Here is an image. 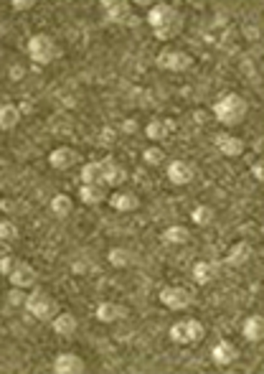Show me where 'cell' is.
I'll list each match as a JSON object with an SVG mask.
<instances>
[{"mask_svg":"<svg viewBox=\"0 0 264 374\" xmlns=\"http://www.w3.org/2000/svg\"><path fill=\"white\" fill-rule=\"evenodd\" d=\"M252 255H254V249H252V244L249 242H236L232 249H229V255H226L224 265L229 267H244L252 260Z\"/></svg>","mask_w":264,"mask_h":374,"instance_id":"cell-21","label":"cell"},{"mask_svg":"<svg viewBox=\"0 0 264 374\" xmlns=\"http://www.w3.org/2000/svg\"><path fill=\"white\" fill-rule=\"evenodd\" d=\"M203 323L198 319H183V321H176L168 331L171 336V341L180 344V346H191V344H198L203 339Z\"/></svg>","mask_w":264,"mask_h":374,"instance_id":"cell-5","label":"cell"},{"mask_svg":"<svg viewBox=\"0 0 264 374\" xmlns=\"http://www.w3.org/2000/svg\"><path fill=\"white\" fill-rule=\"evenodd\" d=\"M122 130H124L127 135L138 133V123H135V120H124V123H122Z\"/></svg>","mask_w":264,"mask_h":374,"instance_id":"cell-35","label":"cell"},{"mask_svg":"<svg viewBox=\"0 0 264 374\" xmlns=\"http://www.w3.org/2000/svg\"><path fill=\"white\" fill-rule=\"evenodd\" d=\"M165 173H168V181H171L173 186H188L196 179V166L191 161H180L178 158V161L168 163Z\"/></svg>","mask_w":264,"mask_h":374,"instance_id":"cell-9","label":"cell"},{"mask_svg":"<svg viewBox=\"0 0 264 374\" xmlns=\"http://www.w3.org/2000/svg\"><path fill=\"white\" fill-rule=\"evenodd\" d=\"M112 204V209L120 211V214H130V211H138L140 209V196L135 194V191H115V194L107 199Z\"/></svg>","mask_w":264,"mask_h":374,"instance_id":"cell-14","label":"cell"},{"mask_svg":"<svg viewBox=\"0 0 264 374\" xmlns=\"http://www.w3.org/2000/svg\"><path fill=\"white\" fill-rule=\"evenodd\" d=\"M23 308L31 313L36 321H41V323H51V319L62 311L59 303H56V298L51 296V293H46V290H41V288H36V290L28 293Z\"/></svg>","mask_w":264,"mask_h":374,"instance_id":"cell-4","label":"cell"},{"mask_svg":"<svg viewBox=\"0 0 264 374\" xmlns=\"http://www.w3.org/2000/svg\"><path fill=\"white\" fill-rule=\"evenodd\" d=\"M79 196H82V204H86V206H100L109 199L107 186H102V184H82Z\"/></svg>","mask_w":264,"mask_h":374,"instance_id":"cell-20","label":"cell"},{"mask_svg":"<svg viewBox=\"0 0 264 374\" xmlns=\"http://www.w3.org/2000/svg\"><path fill=\"white\" fill-rule=\"evenodd\" d=\"M239 359V349H236V344L224 339V341H218L214 349H211V362L216 366H232L234 362Z\"/></svg>","mask_w":264,"mask_h":374,"instance_id":"cell-13","label":"cell"},{"mask_svg":"<svg viewBox=\"0 0 264 374\" xmlns=\"http://www.w3.org/2000/svg\"><path fill=\"white\" fill-rule=\"evenodd\" d=\"M21 237V229H18L16 222H10V219H0V240H6V242H13Z\"/></svg>","mask_w":264,"mask_h":374,"instance_id":"cell-30","label":"cell"},{"mask_svg":"<svg viewBox=\"0 0 264 374\" xmlns=\"http://www.w3.org/2000/svg\"><path fill=\"white\" fill-rule=\"evenodd\" d=\"M86 369V362L79 354H71V351H66V354H59V357L54 359V372L56 374H82Z\"/></svg>","mask_w":264,"mask_h":374,"instance_id":"cell-15","label":"cell"},{"mask_svg":"<svg viewBox=\"0 0 264 374\" xmlns=\"http://www.w3.org/2000/svg\"><path fill=\"white\" fill-rule=\"evenodd\" d=\"M48 209H51V214L59 219H66L74 211V199H71L69 194H56L54 199H51V204H48Z\"/></svg>","mask_w":264,"mask_h":374,"instance_id":"cell-23","label":"cell"},{"mask_svg":"<svg viewBox=\"0 0 264 374\" xmlns=\"http://www.w3.org/2000/svg\"><path fill=\"white\" fill-rule=\"evenodd\" d=\"M82 184H102V163L100 161H89L82 166ZM104 186V184H102Z\"/></svg>","mask_w":264,"mask_h":374,"instance_id":"cell-28","label":"cell"},{"mask_svg":"<svg viewBox=\"0 0 264 374\" xmlns=\"http://www.w3.org/2000/svg\"><path fill=\"white\" fill-rule=\"evenodd\" d=\"M216 148L221 156L226 158H236L244 153V141L241 138H236V135L232 133H218L216 135Z\"/></svg>","mask_w":264,"mask_h":374,"instance_id":"cell-19","label":"cell"},{"mask_svg":"<svg viewBox=\"0 0 264 374\" xmlns=\"http://www.w3.org/2000/svg\"><path fill=\"white\" fill-rule=\"evenodd\" d=\"M51 328H54L56 336H64V339H69V336L77 334L79 321H77V316H74V313L59 311L54 319H51Z\"/></svg>","mask_w":264,"mask_h":374,"instance_id":"cell-17","label":"cell"},{"mask_svg":"<svg viewBox=\"0 0 264 374\" xmlns=\"http://www.w3.org/2000/svg\"><path fill=\"white\" fill-rule=\"evenodd\" d=\"M247 112H249L247 100L236 92L224 94V97L216 100V105H214V115H216L218 123L226 125V127H236V125H241L247 120Z\"/></svg>","mask_w":264,"mask_h":374,"instance_id":"cell-2","label":"cell"},{"mask_svg":"<svg viewBox=\"0 0 264 374\" xmlns=\"http://www.w3.org/2000/svg\"><path fill=\"white\" fill-rule=\"evenodd\" d=\"M214 219H216V211L211 209L209 204H198V206L194 209V222L198 226H209Z\"/></svg>","mask_w":264,"mask_h":374,"instance_id":"cell-29","label":"cell"},{"mask_svg":"<svg viewBox=\"0 0 264 374\" xmlns=\"http://www.w3.org/2000/svg\"><path fill=\"white\" fill-rule=\"evenodd\" d=\"M8 280L13 288H36V283H39V273H36V267L31 262H26V260H18L16 270L8 275Z\"/></svg>","mask_w":264,"mask_h":374,"instance_id":"cell-8","label":"cell"},{"mask_svg":"<svg viewBox=\"0 0 264 374\" xmlns=\"http://www.w3.org/2000/svg\"><path fill=\"white\" fill-rule=\"evenodd\" d=\"M100 163H102V184L104 186H122L124 181H127V171L112 156L102 158Z\"/></svg>","mask_w":264,"mask_h":374,"instance_id":"cell-12","label":"cell"},{"mask_svg":"<svg viewBox=\"0 0 264 374\" xmlns=\"http://www.w3.org/2000/svg\"><path fill=\"white\" fill-rule=\"evenodd\" d=\"M109 265L117 267V270H124V267H130L135 262V255H132L127 247H112L109 249Z\"/></svg>","mask_w":264,"mask_h":374,"instance_id":"cell-25","label":"cell"},{"mask_svg":"<svg viewBox=\"0 0 264 374\" xmlns=\"http://www.w3.org/2000/svg\"><path fill=\"white\" fill-rule=\"evenodd\" d=\"M244 339L252 344H259L264 339V319L259 313H252V316L244 321Z\"/></svg>","mask_w":264,"mask_h":374,"instance_id":"cell-22","label":"cell"},{"mask_svg":"<svg viewBox=\"0 0 264 374\" xmlns=\"http://www.w3.org/2000/svg\"><path fill=\"white\" fill-rule=\"evenodd\" d=\"M100 6L107 24H124L132 16V6L127 0H102Z\"/></svg>","mask_w":264,"mask_h":374,"instance_id":"cell-10","label":"cell"},{"mask_svg":"<svg viewBox=\"0 0 264 374\" xmlns=\"http://www.w3.org/2000/svg\"><path fill=\"white\" fill-rule=\"evenodd\" d=\"M218 273H221V265L211 262V260H198L194 265V270H191V275H194V280L198 285H211L218 278Z\"/></svg>","mask_w":264,"mask_h":374,"instance_id":"cell-16","label":"cell"},{"mask_svg":"<svg viewBox=\"0 0 264 374\" xmlns=\"http://www.w3.org/2000/svg\"><path fill=\"white\" fill-rule=\"evenodd\" d=\"M10 6H13V10L21 13V10H31L33 6H39V3H36V0H13Z\"/></svg>","mask_w":264,"mask_h":374,"instance_id":"cell-34","label":"cell"},{"mask_svg":"<svg viewBox=\"0 0 264 374\" xmlns=\"http://www.w3.org/2000/svg\"><path fill=\"white\" fill-rule=\"evenodd\" d=\"M94 316L102 321V323H115V321H122L127 316V308L122 303H115V301H102L97 305Z\"/></svg>","mask_w":264,"mask_h":374,"instance_id":"cell-18","label":"cell"},{"mask_svg":"<svg viewBox=\"0 0 264 374\" xmlns=\"http://www.w3.org/2000/svg\"><path fill=\"white\" fill-rule=\"evenodd\" d=\"M142 161H145V166H150V168H158V166H163V161H165V150L163 148H148L145 153H142Z\"/></svg>","mask_w":264,"mask_h":374,"instance_id":"cell-31","label":"cell"},{"mask_svg":"<svg viewBox=\"0 0 264 374\" xmlns=\"http://www.w3.org/2000/svg\"><path fill=\"white\" fill-rule=\"evenodd\" d=\"M252 176H254L256 181H262V179H264V166H262V163H254V166H252Z\"/></svg>","mask_w":264,"mask_h":374,"instance_id":"cell-37","label":"cell"},{"mask_svg":"<svg viewBox=\"0 0 264 374\" xmlns=\"http://www.w3.org/2000/svg\"><path fill=\"white\" fill-rule=\"evenodd\" d=\"M188 240H191V232L183 224H173L163 232V242L168 244H186Z\"/></svg>","mask_w":264,"mask_h":374,"instance_id":"cell-27","label":"cell"},{"mask_svg":"<svg viewBox=\"0 0 264 374\" xmlns=\"http://www.w3.org/2000/svg\"><path fill=\"white\" fill-rule=\"evenodd\" d=\"M16 265H18L16 255H6V258H0V275H3V278H8V275L16 270Z\"/></svg>","mask_w":264,"mask_h":374,"instance_id":"cell-32","label":"cell"},{"mask_svg":"<svg viewBox=\"0 0 264 374\" xmlns=\"http://www.w3.org/2000/svg\"><path fill=\"white\" fill-rule=\"evenodd\" d=\"M26 298H28V293H26L23 288H13V290H10L8 301L13 305H26Z\"/></svg>","mask_w":264,"mask_h":374,"instance_id":"cell-33","label":"cell"},{"mask_svg":"<svg viewBox=\"0 0 264 374\" xmlns=\"http://www.w3.org/2000/svg\"><path fill=\"white\" fill-rule=\"evenodd\" d=\"M158 66L165 71H188L194 66V56L180 48H165L158 54Z\"/></svg>","mask_w":264,"mask_h":374,"instance_id":"cell-7","label":"cell"},{"mask_svg":"<svg viewBox=\"0 0 264 374\" xmlns=\"http://www.w3.org/2000/svg\"><path fill=\"white\" fill-rule=\"evenodd\" d=\"M173 130V123H165V120H150L148 127H145V135H148L150 141L155 143H163Z\"/></svg>","mask_w":264,"mask_h":374,"instance_id":"cell-24","label":"cell"},{"mask_svg":"<svg viewBox=\"0 0 264 374\" xmlns=\"http://www.w3.org/2000/svg\"><path fill=\"white\" fill-rule=\"evenodd\" d=\"M21 123V109L16 105H0V130H13Z\"/></svg>","mask_w":264,"mask_h":374,"instance_id":"cell-26","label":"cell"},{"mask_svg":"<svg viewBox=\"0 0 264 374\" xmlns=\"http://www.w3.org/2000/svg\"><path fill=\"white\" fill-rule=\"evenodd\" d=\"M79 161H82V156H79L71 145H59V148H54L51 156H48V163H51V168H56V171H69Z\"/></svg>","mask_w":264,"mask_h":374,"instance_id":"cell-11","label":"cell"},{"mask_svg":"<svg viewBox=\"0 0 264 374\" xmlns=\"http://www.w3.org/2000/svg\"><path fill=\"white\" fill-rule=\"evenodd\" d=\"M26 48H28L31 62L39 64V66H48V64H54L56 59H62V46H59L54 36H48V33H36V36H31Z\"/></svg>","mask_w":264,"mask_h":374,"instance_id":"cell-3","label":"cell"},{"mask_svg":"<svg viewBox=\"0 0 264 374\" xmlns=\"http://www.w3.org/2000/svg\"><path fill=\"white\" fill-rule=\"evenodd\" d=\"M148 24L158 41H173L178 39L186 28V16H183V10L171 6V3H158L150 8Z\"/></svg>","mask_w":264,"mask_h":374,"instance_id":"cell-1","label":"cell"},{"mask_svg":"<svg viewBox=\"0 0 264 374\" xmlns=\"http://www.w3.org/2000/svg\"><path fill=\"white\" fill-rule=\"evenodd\" d=\"M160 303L171 311H186L188 305L194 303V290L186 285H165L160 290Z\"/></svg>","mask_w":264,"mask_h":374,"instance_id":"cell-6","label":"cell"},{"mask_svg":"<svg viewBox=\"0 0 264 374\" xmlns=\"http://www.w3.org/2000/svg\"><path fill=\"white\" fill-rule=\"evenodd\" d=\"M6 255H13V247H10V242L0 240V258H6Z\"/></svg>","mask_w":264,"mask_h":374,"instance_id":"cell-36","label":"cell"}]
</instances>
